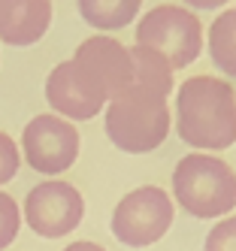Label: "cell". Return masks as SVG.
I'll use <instances>...</instances> for the list:
<instances>
[{"mask_svg": "<svg viewBox=\"0 0 236 251\" xmlns=\"http://www.w3.org/2000/svg\"><path fill=\"white\" fill-rule=\"evenodd\" d=\"M73 58H79V61H85L94 73L103 79V85H106V91H109V97H118V94H124L127 88H131V82H133V61H131V49H124L118 40H112V37H91V40H85L79 49H76V55Z\"/></svg>", "mask_w": 236, "mask_h": 251, "instance_id": "obj_9", "label": "cell"}, {"mask_svg": "<svg viewBox=\"0 0 236 251\" xmlns=\"http://www.w3.org/2000/svg\"><path fill=\"white\" fill-rule=\"evenodd\" d=\"M203 251H236V215H230V218H224V221H218L209 230Z\"/></svg>", "mask_w": 236, "mask_h": 251, "instance_id": "obj_15", "label": "cell"}, {"mask_svg": "<svg viewBox=\"0 0 236 251\" xmlns=\"http://www.w3.org/2000/svg\"><path fill=\"white\" fill-rule=\"evenodd\" d=\"M173 224V200L160 188L145 185L136 188L112 212V233L115 239L131 245V248H145L157 242Z\"/></svg>", "mask_w": 236, "mask_h": 251, "instance_id": "obj_5", "label": "cell"}, {"mask_svg": "<svg viewBox=\"0 0 236 251\" xmlns=\"http://www.w3.org/2000/svg\"><path fill=\"white\" fill-rule=\"evenodd\" d=\"M176 115V130L191 149L221 151L236 142V91L224 79L191 76L182 82Z\"/></svg>", "mask_w": 236, "mask_h": 251, "instance_id": "obj_1", "label": "cell"}, {"mask_svg": "<svg viewBox=\"0 0 236 251\" xmlns=\"http://www.w3.org/2000/svg\"><path fill=\"white\" fill-rule=\"evenodd\" d=\"M131 61H133V82L131 85L157 91L160 97H167L173 91V67L163 55H157V51L145 49V46H133Z\"/></svg>", "mask_w": 236, "mask_h": 251, "instance_id": "obj_11", "label": "cell"}, {"mask_svg": "<svg viewBox=\"0 0 236 251\" xmlns=\"http://www.w3.org/2000/svg\"><path fill=\"white\" fill-rule=\"evenodd\" d=\"M22 149L36 173H67L79 157V130L61 115H36L22 133Z\"/></svg>", "mask_w": 236, "mask_h": 251, "instance_id": "obj_7", "label": "cell"}, {"mask_svg": "<svg viewBox=\"0 0 236 251\" xmlns=\"http://www.w3.org/2000/svg\"><path fill=\"white\" fill-rule=\"evenodd\" d=\"M64 251H106V248L97 245V242H73V245H67Z\"/></svg>", "mask_w": 236, "mask_h": 251, "instance_id": "obj_18", "label": "cell"}, {"mask_svg": "<svg viewBox=\"0 0 236 251\" xmlns=\"http://www.w3.org/2000/svg\"><path fill=\"white\" fill-rule=\"evenodd\" d=\"M230 12H233V22H236V9H230Z\"/></svg>", "mask_w": 236, "mask_h": 251, "instance_id": "obj_19", "label": "cell"}, {"mask_svg": "<svg viewBox=\"0 0 236 251\" xmlns=\"http://www.w3.org/2000/svg\"><path fill=\"white\" fill-rule=\"evenodd\" d=\"M185 3H191V6H197V9H218V6L230 3V0H185Z\"/></svg>", "mask_w": 236, "mask_h": 251, "instance_id": "obj_17", "label": "cell"}, {"mask_svg": "<svg viewBox=\"0 0 236 251\" xmlns=\"http://www.w3.org/2000/svg\"><path fill=\"white\" fill-rule=\"evenodd\" d=\"M15 173H18V149H15L12 136L0 130V185H6Z\"/></svg>", "mask_w": 236, "mask_h": 251, "instance_id": "obj_16", "label": "cell"}, {"mask_svg": "<svg viewBox=\"0 0 236 251\" xmlns=\"http://www.w3.org/2000/svg\"><path fill=\"white\" fill-rule=\"evenodd\" d=\"M85 215L82 194L67 182H43L25 200V218L43 239H61L79 227Z\"/></svg>", "mask_w": 236, "mask_h": 251, "instance_id": "obj_8", "label": "cell"}, {"mask_svg": "<svg viewBox=\"0 0 236 251\" xmlns=\"http://www.w3.org/2000/svg\"><path fill=\"white\" fill-rule=\"evenodd\" d=\"M46 100L52 103V109L73 118V121H88L94 118L106 100H112L106 91L103 79L91 70L85 61L70 58L58 64L46 79Z\"/></svg>", "mask_w": 236, "mask_h": 251, "instance_id": "obj_6", "label": "cell"}, {"mask_svg": "<svg viewBox=\"0 0 236 251\" xmlns=\"http://www.w3.org/2000/svg\"><path fill=\"white\" fill-rule=\"evenodd\" d=\"M173 197L194 218H224L236 206V173L221 157L185 154L173 170Z\"/></svg>", "mask_w": 236, "mask_h": 251, "instance_id": "obj_2", "label": "cell"}, {"mask_svg": "<svg viewBox=\"0 0 236 251\" xmlns=\"http://www.w3.org/2000/svg\"><path fill=\"white\" fill-rule=\"evenodd\" d=\"M209 55L221 73L236 79V22L233 12H221L209 27Z\"/></svg>", "mask_w": 236, "mask_h": 251, "instance_id": "obj_13", "label": "cell"}, {"mask_svg": "<svg viewBox=\"0 0 236 251\" xmlns=\"http://www.w3.org/2000/svg\"><path fill=\"white\" fill-rule=\"evenodd\" d=\"M79 15L97 30H121L133 22L142 0H76Z\"/></svg>", "mask_w": 236, "mask_h": 251, "instance_id": "obj_12", "label": "cell"}, {"mask_svg": "<svg viewBox=\"0 0 236 251\" xmlns=\"http://www.w3.org/2000/svg\"><path fill=\"white\" fill-rule=\"evenodd\" d=\"M52 25L49 0H0V40L9 46H33Z\"/></svg>", "mask_w": 236, "mask_h": 251, "instance_id": "obj_10", "label": "cell"}, {"mask_svg": "<svg viewBox=\"0 0 236 251\" xmlns=\"http://www.w3.org/2000/svg\"><path fill=\"white\" fill-rule=\"evenodd\" d=\"M170 133V109L167 97L157 91L131 85L124 94L109 100L106 112V136L115 149L145 154L155 151Z\"/></svg>", "mask_w": 236, "mask_h": 251, "instance_id": "obj_3", "label": "cell"}, {"mask_svg": "<svg viewBox=\"0 0 236 251\" xmlns=\"http://www.w3.org/2000/svg\"><path fill=\"white\" fill-rule=\"evenodd\" d=\"M18 227H22V218H18V206L9 194L0 191V248L12 245V239L18 236Z\"/></svg>", "mask_w": 236, "mask_h": 251, "instance_id": "obj_14", "label": "cell"}, {"mask_svg": "<svg viewBox=\"0 0 236 251\" xmlns=\"http://www.w3.org/2000/svg\"><path fill=\"white\" fill-rule=\"evenodd\" d=\"M136 46H145L163 55L173 70H182L203 51V25L194 12L182 6H155L136 25Z\"/></svg>", "mask_w": 236, "mask_h": 251, "instance_id": "obj_4", "label": "cell"}]
</instances>
